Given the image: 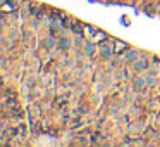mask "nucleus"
I'll use <instances>...</instances> for the list:
<instances>
[{
    "label": "nucleus",
    "mask_w": 160,
    "mask_h": 147,
    "mask_svg": "<svg viewBox=\"0 0 160 147\" xmlns=\"http://www.w3.org/2000/svg\"><path fill=\"white\" fill-rule=\"evenodd\" d=\"M145 80H146V85H155V83H157V78H155V76H152V75H146Z\"/></svg>",
    "instance_id": "423d86ee"
},
{
    "label": "nucleus",
    "mask_w": 160,
    "mask_h": 147,
    "mask_svg": "<svg viewBox=\"0 0 160 147\" xmlns=\"http://www.w3.org/2000/svg\"><path fill=\"white\" fill-rule=\"evenodd\" d=\"M102 56H103V59H108V57L112 56V47L110 45H105L103 49H102Z\"/></svg>",
    "instance_id": "20e7f679"
},
{
    "label": "nucleus",
    "mask_w": 160,
    "mask_h": 147,
    "mask_svg": "<svg viewBox=\"0 0 160 147\" xmlns=\"http://www.w3.org/2000/svg\"><path fill=\"white\" fill-rule=\"evenodd\" d=\"M145 85H146V80H145V78H141V76H138V78L133 81V88H134V90H141Z\"/></svg>",
    "instance_id": "7ed1b4c3"
},
{
    "label": "nucleus",
    "mask_w": 160,
    "mask_h": 147,
    "mask_svg": "<svg viewBox=\"0 0 160 147\" xmlns=\"http://www.w3.org/2000/svg\"><path fill=\"white\" fill-rule=\"evenodd\" d=\"M134 69L136 71H145V69H148V61L145 59V57H139V59L134 61Z\"/></svg>",
    "instance_id": "f03ea898"
},
{
    "label": "nucleus",
    "mask_w": 160,
    "mask_h": 147,
    "mask_svg": "<svg viewBox=\"0 0 160 147\" xmlns=\"http://www.w3.org/2000/svg\"><path fill=\"white\" fill-rule=\"evenodd\" d=\"M95 52V45H93V43H89V42H88V43H86V45H85V54H88V56H91V54H93Z\"/></svg>",
    "instance_id": "39448f33"
},
{
    "label": "nucleus",
    "mask_w": 160,
    "mask_h": 147,
    "mask_svg": "<svg viewBox=\"0 0 160 147\" xmlns=\"http://www.w3.org/2000/svg\"><path fill=\"white\" fill-rule=\"evenodd\" d=\"M53 45H55V40H53L52 37H48L47 40H45V47H48L50 49V47H53Z\"/></svg>",
    "instance_id": "0eeeda50"
},
{
    "label": "nucleus",
    "mask_w": 160,
    "mask_h": 147,
    "mask_svg": "<svg viewBox=\"0 0 160 147\" xmlns=\"http://www.w3.org/2000/svg\"><path fill=\"white\" fill-rule=\"evenodd\" d=\"M124 59L127 61V62H134L136 59H139V54L136 49H127L126 52H124Z\"/></svg>",
    "instance_id": "f257e3e1"
},
{
    "label": "nucleus",
    "mask_w": 160,
    "mask_h": 147,
    "mask_svg": "<svg viewBox=\"0 0 160 147\" xmlns=\"http://www.w3.org/2000/svg\"><path fill=\"white\" fill-rule=\"evenodd\" d=\"M59 47H60V49H67V47H69V42H67V40H60Z\"/></svg>",
    "instance_id": "6e6552de"
}]
</instances>
